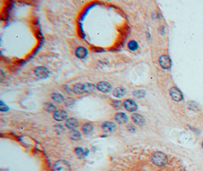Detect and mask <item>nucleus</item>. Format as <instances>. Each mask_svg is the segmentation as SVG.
I'll list each match as a JSON object with an SVG mask.
<instances>
[{"label":"nucleus","mask_w":203,"mask_h":171,"mask_svg":"<svg viewBox=\"0 0 203 171\" xmlns=\"http://www.w3.org/2000/svg\"><path fill=\"white\" fill-rule=\"evenodd\" d=\"M123 103H122V101L118 100H113L112 101V106L116 109V110H119L122 107H123Z\"/></svg>","instance_id":"23"},{"label":"nucleus","mask_w":203,"mask_h":171,"mask_svg":"<svg viewBox=\"0 0 203 171\" xmlns=\"http://www.w3.org/2000/svg\"><path fill=\"white\" fill-rule=\"evenodd\" d=\"M128 48L132 51H135L139 48V44L135 40H130L128 43Z\"/></svg>","instance_id":"21"},{"label":"nucleus","mask_w":203,"mask_h":171,"mask_svg":"<svg viewBox=\"0 0 203 171\" xmlns=\"http://www.w3.org/2000/svg\"><path fill=\"white\" fill-rule=\"evenodd\" d=\"M102 129L105 133H114L116 130V125L113 122H104L102 124Z\"/></svg>","instance_id":"7"},{"label":"nucleus","mask_w":203,"mask_h":171,"mask_svg":"<svg viewBox=\"0 0 203 171\" xmlns=\"http://www.w3.org/2000/svg\"><path fill=\"white\" fill-rule=\"evenodd\" d=\"M75 153L79 158H83L84 157V151L82 148H76L75 149Z\"/></svg>","instance_id":"24"},{"label":"nucleus","mask_w":203,"mask_h":171,"mask_svg":"<svg viewBox=\"0 0 203 171\" xmlns=\"http://www.w3.org/2000/svg\"><path fill=\"white\" fill-rule=\"evenodd\" d=\"M69 137L73 141H79L82 138V134L79 131L76 129L71 130L69 132Z\"/></svg>","instance_id":"18"},{"label":"nucleus","mask_w":203,"mask_h":171,"mask_svg":"<svg viewBox=\"0 0 203 171\" xmlns=\"http://www.w3.org/2000/svg\"><path fill=\"white\" fill-rule=\"evenodd\" d=\"M66 126L70 130H73L79 126V122L75 118H70L66 121Z\"/></svg>","instance_id":"10"},{"label":"nucleus","mask_w":203,"mask_h":171,"mask_svg":"<svg viewBox=\"0 0 203 171\" xmlns=\"http://www.w3.org/2000/svg\"><path fill=\"white\" fill-rule=\"evenodd\" d=\"M75 55L79 59H84L88 56V50L85 47H79L75 50Z\"/></svg>","instance_id":"13"},{"label":"nucleus","mask_w":203,"mask_h":171,"mask_svg":"<svg viewBox=\"0 0 203 171\" xmlns=\"http://www.w3.org/2000/svg\"><path fill=\"white\" fill-rule=\"evenodd\" d=\"M73 91L75 94L77 95H82L84 94V88H83V84L78 83L73 86Z\"/></svg>","instance_id":"19"},{"label":"nucleus","mask_w":203,"mask_h":171,"mask_svg":"<svg viewBox=\"0 0 203 171\" xmlns=\"http://www.w3.org/2000/svg\"><path fill=\"white\" fill-rule=\"evenodd\" d=\"M151 160L155 165L163 167L167 163V157L162 152H156L151 157Z\"/></svg>","instance_id":"1"},{"label":"nucleus","mask_w":203,"mask_h":171,"mask_svg":"<svg viewBox=\"0 0 203 171\" xmlns=\"http://www.w3.org/2000/svg\"><path fill=\"white\" fill-rule=\"evenodd\" d=\"M132 94L137 98H143L145 96V91H144V90H138V91H133Z\"/></svg>","instance_id":"22"},{"label":"nucleus","mask_w":203,"mask_h":171,"mask_svg":"<svg viewBox=\"0 0 203 171\" xmlns=\"http://www.w3.org/2000/svg\"><path fill=\"white\" fill-rule=\"evenodd\" d=\"M53 118L56 121L63 122L66 120V119H67V118H68V113L63 110H57L54 113Z\"/></svg>","instance_id":"9"},{"label":"nucleus","mask_w":203,"mask_h":171,"mask_svg":"<svg viewBox=\"0 0 203 171\" xmlns=\"http://www.w3.org/2000/svg\"><path fill=\"white\" fill-rule=\"evenodd\" d=\"M53 171H72V167L66 160H59L53 164Z\"/></svg>","instance_id":"2"},{"label":"nucleus","mask_w":203,"mask_h":171,"mask_svg":"<svg viewBox=\"0 0 203 171\" xmlns=\"http://www.w3.org/2000/svg\"><path fill=\"white\" fill-rule=\"evenodd\" d=\"M0 110L2 111H7L8 110V107L3 104V102H1V104H0Z\"/></svg>","instance_id":"25"},{"label":"nucleus","mask_w":203,"mask_h":171,"mask_svg":"<svg viewBox=\"0 0 203 171\" xmlns=\"http://www.w3.org/2000/svg\"><path fill=\"white\" fill-rule=\"evenodd\" d=\"M170 95L172 99L175 101L180 102L183 99V95L182 94L180 90L176 87H173L170 89Z\"/></svg>","instance_id":"4"},{"label":"nucleus","mask_w":203,"mask_h":171,"mask_svg":"<svg viewBox=\"0 0 203 171\" xmlns=\"http://www.w3.org/2000/svg\"><path fill=\"white\" fill-rule=\"evenodd\" d=\"M127 129H128L129 132H132V133H133V132L135 131V128L132 126V125H129V126H127Z\"/></svg>","instance_id":"26"},{"label":"nucleus","mask_w":203,"mask_h":171,"mask_svg":"<svg viewBox=\"0 0 203 171\" xmlns=\"http://www.w3.org/2000/svg\"><path fill=\"white\" fill-rule=\"evenodd\" d=\"M132 120L138 126H143L145 123V119L139 113H134L132 115Z\"/></svg>","instance_id":"11"},{"label":"nucleus","mask_w":203,"mask_h":171,"mask_svg":"<svg viewBox=\"0 0 203 171\" xmlns=\"http://www.w3.org/2000/svg\"><path fill=\"white\" fill-rule=\"evenodd\" d=\"M202 148H203V142H202Z\"/></svg>","instance_id":"27"},{"label":"nucleus","mask_w":203,"mask_h":171,"mask_svg":"<svg viewBox=\"0 0 203 171\" xmlns=\"http://www.w3.org/2000/svg\"><path fill=\"white\" fill-rule=\"evenodd\" d=\"M115 119L119 124H125V123H128V116L125 113H117L115 116Z\"/></svg>","instance_id":"12"},{"label":"nucleus","mask_w":203,"mask_h":171,"mask_svg":"<svg viewBox=\"0 0 203 171\" xmlns=\"http://www.w3.org/2000/svg\"><path fill=\"white\" fill-rule=\"evenodd\" d=\"M33 72H34L36 76L40 79L47 78L49 75V72L48 71V69L43 66L37 67V68H34Z\"/></svg>","instance_id":"3"},{"label":"nucleus","mask_w":203,"mask_h":171,"mask_svg":"<svg viewBox=\"0 0 203 171\" xmlns=\"http://www.w3.org/2000/svg\"><path fill=\"white\" fill-rule=\"evenodd\" d=\"M51 98H52V100H53V102H55L56 104H62L65 101V98L63 97V95L59 94V93H53V94H52Z\"/></svg>","instance_id":"14"},{"label":"nucleus","mask_w":203,"mask_h":171,"mask_svg":"<svg viewBox=\"0 0 203 171\" xmlns=\"http://www.w3.org/2000/svg\"><path fill=\"white\" fill-rule=\"evenodd\" d=\"M82 130L84 135H89V134L92 133L94 130L93 124H91V123H84V124H83V126H82Z\"/></svg>","instance_id":"16"},{"label":"nucleus","mask_w":203,"mask_h":171,"mask_svg":"<svg viewBox=\"0 0 203 171\" xmlns=\"http://www.w3.org/2000/svg\"><path fill=\"white\" fill-rule=\"evenodd\" d=\"M159 63L160 66L165 69H169L171 67V60L168 56L163 55L160 57Z\"/></svg>","instance_id":"8"},{"label":"nucleus","mask_w":203,"mask_h":171,"mask_svg":"<svg viewBox=\"0 0 203 171\" xmlns=\"http://www.w3.org/2000/svg\"><path fill=\"white\" fill-rule=\"evenodd\" d=\"M123 106H124L125 109L126 110H128L129 112H135L137 110L138 106L135 103V101H134L133 100L128 99L124 100L123 102Z\"/></svg>","instance_id":"6"},{"label":"nucleus","mask_w":203,"mask_h":171,"mask_svg":"<svg viewBox=\"0 0 203 171\" xmlns=\"http://www.w3.org/2000/svg\"><path fill=\"white\" fill-rule=\"evenodd\" d=\"M126 91L124 88L118 87V88H116L114 90L113 94H114V96L116 97V98H119L124 96V95L126 94Z\"/></svg>","instance_id":"17"},{"label":"nucleus","mask_w":203,"mask_h":171,"mask_svg":"<svg viewBox=\"0 0 203 171\" xmlns=\"http://www.w3.org/2000/svg\"><path fill=\"white\" fill-rule=\"evenodd\" d=\"M43 107H44V110L49 113H55L56 111H57V109H56V106L50 103H44Z\"/></svg>","instance_id":"20"},{"label":"nucleus","mask_w":203,"mask_h":171,"mask_svg":"<svg viewBox=\"0 0 203 171\" xmlns=\"http://www.w3.org/2000/svg\"><path fill=\"white\" fill-rule=\"evenodd\" d=\"M112 88V84L107 82H100L97 84V89L102 93L110 92Z\"/></svg>","instance_id":"5"},{"label":"nucleus","mask_w":203,"mask_h":171,"mask_svg":"<svg viewBox=\"0 0 203 171\" xmlns=\"http://www.w3.org/2000/svg\"><path fill=\"white\" fill-rule=\"evenodd\" d=\"M83 88H84V94H88V93L94 92L97 88V86H95L94 84H91V83H84V84H83Z\"/></svg>","instance_id":"15"}]
</instances>
